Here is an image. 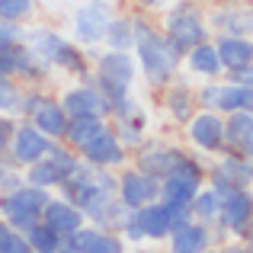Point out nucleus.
<instances>
[{
    "instance_id": "nucleus-1",
    "label": "nucleus",
    "mask_w": 253,
    "mask_h": 253,
    "mask_svg": "<svg viewBox=\"0 0 253 253\" xmlns=\"http://www.w3.org/2000/svg\"><path fill=\"white\" fill-rule=\"evenodd\" d=\"M131 26H135L131 48L138 55V64H141L144 77L151 84H167L173 77V71H176V64H179V51L173 48L170 39L148 16H131Z\"/></svg>"
},
{
    "instance_id": "nucleus-2",
    "label": "nucleus",
    "mask_w": 253,
    "mask_h": 253,
    "mask_svg": "<svg viewBox=\"0 0 253 253\" xmlns=\"http://www.w3.org/2000/svg\"><path fill=\"white\" fill-rule=\"evenodd\" d=\"M161 32L170 39V45L179 55H186L189 48L209 42V36H211L202 6L192 3V0H170L164 6V29Z\"/></svg>"
},
{
    "instance_id": "nucleus-3",
    "label": "nucleus",
    "mask_w": 253,
    "mask_h": 253,
    "mask_svg": "<svg viewBox=\"0 0 253 253\" xmlns=\"http://www.w3.org/2000/svg\"><path fill=\"white\" fill-rule=\"evenodd\" d=\"M135 81V58L128 51H106L99 55V84L109 90L112 103H122L125 90Z\"/></svg>"
},
{
    "instance_id": "nucleus-4",
    "label": "nucleus",
    "mask_w": 253,
    "mask_h": 253,
    "mask_svg": "<svg viewBox=\"0 0 253 253\" xmlns=\"http://www.w3.org/2000/svg\"><path fill=\"white\" fill-rule=\"evenodd\" d=\"M109 16H112V6L106 0H86L74 13V36L84 45H99L106 36V26H109Z\"/></svg>"
},
{
    "instance_id": "nucleus-5",
    "label": "nucleus",
    "mask_w": 253,
    "mask_h": 253,
    "mask_svg": "<svg viewBox=\"0 0 253 253\" xmlns=\"http://www.w3.org/2000/svg\"><path fill=\"white\" fill-rule=\"evenodd\" d=\"M205 23H209V32H215V36H250V6L215 3Z\"/></svg>"
},
{
    "instance_id": "nucleus-6",
    "label": "nucleus",
    "mask_w": 253,
    "mask_h": 253,
    "mask_svg": "<svg viewBox=\"0 0 253 253\" xmlns=\"http://www.w3.org/2000/svg\"><path fill=\"white\" fill-rule=\"evenodd\" d=\"M64 42H68V39H64L58 29H51V26H32V29L23 32L26 51H29L36 61H42V64H55L58 51L64 48Z\"/></svg>"
},
{
    "instance_id": "nucleus-7",
    "label": "nucleus",
    "mask_w": 253,
    "mask_h": 253,
    "mask_svg": "<svg viewBox=\"0 0 253 253\" xmlns=\"http://www.w3.org/2000/svg\"><path fill=\"white\" fill-rule=\"evenodd\" d=\"M51 148V138H45L36 125H19L13 131V141H10V154L16 157L19 164H36L39 157H45Z\"/></svg>"
},
{
    "instance_id": "nucleus-8",
    "label": "nucleus",
    "mask_w": 253,
    "mask_h": 253,
    "mask_svg": "<svg viewBox=\"0 0 253 253\" xmlns=\"http://www.w3.org/2000/svg\"><path fill=\"white\" fill-rule=\"evenodd\" d=\"M61 109H64V116H68V119H93V116L103 119L106 103H103V96H99L90 84H84V86H74V90L64 93Z\"/></svg>"
},
{
    "instance_id": "nucleus-9",
    "label": "nucleus",
    "mask_w": 253,
    "mask_h": 253,
    "mask_svg": "<svg viewBox=\"0 0 253 253\" xmlns=\"http://www.w3.org/2000/svg\"><path fill=\"white\" fill-rule=\"evenodd\" d=\"M215 51L218 61H221V71H241L250 68V39L247 36H215Z\"/></svg>"
},
{
    "instance_id": "nucleus-10",
    "label": "nucleus",
    "mask_w": 253,
    "mask_h": 253,
    "mask_svg": "<svg viewBox=\"0 0 253 253\" xmlns=\"http://www.w3.org/2000/svg\"><path fill=\"white\" fill-rule=\"evenodd\" d=\"M189 138L199 144L202 151H218L224 144V122L215 116V112H199L192 116V125H189Z\"/></svg>"
},
{
    "instance_id": "nucleus-11",
    "label": "nucleus",
    "mask_w": 253,
    "mask_h": 253,
    "mask_svg": "<svg viewBox=\"0 0 253 253\" xmlns=\"http://www.w3.org/2000/svg\"><path fill=\"white\" fill-rule=\"evenodd\" d=\"M29 116H32V125H36L45 138H64L68 122H71V119L64 116L61 103H51V99H39L36 109H32Z\"/></svg>"
},
{
    "instance_id": "nucleus-12",
    "label": "nucleus",
    "mask_w": 253,
    "mask_h": 253,
    "mask_svg": "<svg viewBox=\"0 0 253 253\" xmlns=\"http://www.w3.org/2000/svg\"><path fill=\"white\" fill-rule=\"evenodd\" d=\"M81 151L90 164H103V167L106 164H122V144L116 141V135H112L109 128H103L93 141H86Z\"/></svg>"
},
{
    "instance_id": "nucleus-13",
    "label": "nucleus",
    "mask_w": 253,
    "mask_h": 253,
    "mask_svg": "<svg viewBox=\"0 0 253 253\" xmlns=\"http://www.w3.org/2000/svg\"><path fill=\"white\" fill-rule=\"evenodd\" d=\"M157 192H161V189H157L154 176H148V173H141V170L128 173V176L122 179V199L128 205H148Z\"/></svg>"
},
{
    "instance_id": "nucleus-14",
    "label": "nucleus",
    "mask_w": 253,
    "mask_h": 253,
    "mask_svg": "<svg viewBox=\"0 0 253 253\" xmlns=\"http://www.w3.org/2000/svg\"><path fill=\"white\" fill-rule=\"evenodd\" d=\"M103 42L109 45L112 51H131V42H135V26H131L128 13H112L109 26H106Z\"/></svg>"
},
{
    "instance_id": "nucleus-15",
    "label": "nucleus",
    "mask_w": 253,
    "mask_h": 253,
    "mask_svg": "<svg viewBox=\"0 0 253 253\" xmlns=\"http://www.w3.org/2000/svg\"><path fill=\"white\" fill-rule=\"evenodd\" d=\"M186 64H189L192 74L209 77V81L221 74V61H218V51H215L211 42H202V45H196V48L186 51Z\"/></svg>"
},
{
    "instance_id": "nucleus-16",
    "label": "nucleus",
    "mask_w": 253,
    "mask_h": 253,
    "mask_svg": "<svg viewBox=\"0 0 253 253\" xmlns=\"http://www.w3.org/2000/svg\"><path fill=\"white\" fill-rule=\"evenodd\" d=\"M215 109H221V112L250 109V86H244V84H218V103H215Z\"/></svg>"
},
{
    "instance_id": "nucleus-17",
    "label": "nucleus",
    "mask_w": 253,
    "mask_h": 253,
    "mask_svg": "<svg viewBox=\"0 0 253 253\" xmlns=\"http://www.w3.org/2000/svg\"><path fill=\"white\" fill-rule=\"evenodd\" d=\"M36 13V0H0V19L23 26Z\"/></svg>"
},
{
    "instance_id": "nucleus-18",
    "label": "nucleus",
    "mask_w": 253,
    "mask_h": 253,
    "mask_svg": "<svg viewBox=\"0 0 253 253\" xmlns=\"http://www.w3.org/2000/svg\"><path fill=\"white\" fill-rule=\"evenodd\" d=\"M19 109V90L13 84V77L0 74V112H16Z\"/></svg>"
},
{
    "instance_id": "nucleus-19",
    "label": "nucleus",
    "mask_w": 253,
    "mask_h": 253,
    "mask_svg": "<svg viewBox=\"0 0 253 253\" xmlns=\"http://www.w3.org/2000/svg\"><path fill=\"white\" fill-rule=\"evenodd\" d=\"M55 64H61L64 71H71V74H81L84 71V55L71 42H64V48L58 51V58H55Z\"/></svg>"
},
{
    "instance_id": "nucleus-20",
    "label": "nucleus",
    "mask_w": 253,
    "mask_h": 253,
    "mask_svg": "<svg viewBox=\"0 0 253 253\" xmlns=\"http://www.w3.org/2000/svg\"><path fill=\"white\" fill-rule=\"evenodd\" d=\"M23 26H16V23H3L0 19V48L3 45H16V42H23Z\"/></svg>"
},
{
    "instance_id": "nucleus-21",
    "label": "nucleus",
    "mask_w": 253,
    "mask_h": 253,
    "mask_svg": "<svg viewBox=\"0 0 253 253\" xmlns=\"http://www.w3.org/2000/svg\"><path fill=\"white\" fill-rule=\"evenodd\" d=\"M215 103H218V84H205L199 90V106H205L209 112H215Z\"/></svg>"
},
{
    "instance_id": "nucleus-22",
    "label": "nucleus",
    "mask_w": 253,
    "mask_h": 253,
    "mask_svg": "<svg viewBox=\"0 0 253 253\" xmlns=\"http://www.w3.org/2000/svg\"><path fill=\"white\" fill-rule=\"evenodd\" d=\"M13 131H16V125H13V122H6V119H0V154H3V151H10Z\"/></svg>"
},
{
    "instance_id": "nucleus-23",
    "label": "nucleus",
    "mask_w": 253,
    "mask_h": 253,
    "mask_svg": "<svg viewBox=\"0 0 253 253\" xmlns=\"http://www.w3.org/2000/svg\"><path fill=\"white\" fill-rule=\"evenodd\" d=\"M131 3H135L138 10H164L170 0H131Z\"/></svg>"
},
{
    "instance_id": "nucleus-24",
    "label": "nucleus",
    "mask_w": 253,
    "mask_h": 253,
    "mask_svg": "<svg viewBox=\"0 0 253 253\" xmlns=\"http://www.w3.org/2000/svg\"><path fill=\"white\" fill-rule=\"evenodd\" d=\"M192 3H199V6H215V3H224V0H192Z\"/></svg>"
}]
</instances>
